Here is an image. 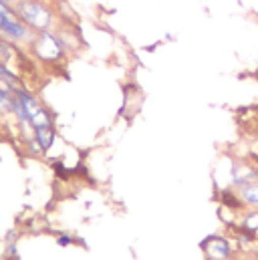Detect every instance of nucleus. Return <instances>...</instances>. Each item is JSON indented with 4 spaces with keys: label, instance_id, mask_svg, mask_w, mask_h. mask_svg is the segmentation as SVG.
<instances>
[{
    "label": "nucleus",
    "instance_id": "f257e3e1",
    "mask_svg": "<svg viewBox=\"0 0 258 260\" xmlns=\"http://www.w3.org/2000/svg\"><path fill=\"white\" fill-rule=\"evenodd\" d=\"M12 12L35 32L53 30L57 14L53 6L45 0H12Z\"/></svg>",
    "mask_w": 258,
    "mask_h": 260
},
{
    "label": "nucleus",
    "instance_id": "f03ea898",
    "mask_svg": "<svg viewBox=\"0 0 258 260\" xmlns=\"http://www.w3.org/2000/svg\"><path fill=\"white\" fill-rule=\"evenodd\" d=\"M30 49L35 57L45 63H57L67 55V43H64L63 35L57 32L55 28L35 32V39L30 41Z\"/></svg>",
    "mask_w": 258,
    "mask_h": 260
},
{
    "label": "nucleus",
    "instance_id": "7ed1b4c3",
    "mask_svg": "<svg viewBox=\"0 0 258 260\" xmlns=\"http://www.w3.org/2000/svg\"><path fill=\"white\" fill-rule=\"evenodd\" d=\"M0 37L14 45H30L35 39V30H30L16 14H8L0 20Z\"/></svg>",
    "mask_w": 258,
    "mask_h": 260
},
{
    "label": "nucleus",
    "instance_id": "20e7f679",
    "mask_svg": "<svg viewBox=\"0 0 258 260\" xmlns=\"http://www.w3.org/2000/svg\"><path fill=\"white\" fill-rule=\"evenodd\" d=\"M202 250L206 260H230L232 256H236V248L234 244L226 238V236H208L202 242Z\"/></svg>",
    "mask_w": 258,
    "mask_h": 260
},
{
    "label": "nucleus",
    "instance_id": "39448f33",
    "mask_svg": "<svg viewBox=\"0 0 258 260\" xmlns=\"http://www.w3.org/2000/svg\"><path fill=\"white\" fill-rule=\"evenodd\" d=\"M236 196H238L242 208L258 210V180H250V182L236 186Z\"/></svg>",
    "mask_w": 258,
    "mask_h": 260
},
{
    "label": "nucleus",
    "instance_id": "423d86ee",
    "mask_svg": "<svg viewBox=\"0 0 258 260\" xmlns=\"http://www.w3.org/2000/svg\"><path fill=\"white\" fill-rule=\"evenodd\" d=\"M33 139L43 147V151H49L55 145L57 139V129L55 125H45V127H37L33 131Z\"/></svg>",
    "mask_w": 258,
    "mask_h": 260
},
{
    "label": "nucleus",
    "instance_id": "0eeeda50",
    "mask_svg": "<svg viewBox=\"0 0 258 260\" xmlns=\"http://www.w3.org/2000/svg\"><path fill=\"white\" fill-rule=\"evenodd\" d=\"M0 85H4V87H8V89H12V87H22V77L16 73V71H12L8 63H4L2 59H0Z\"/></svg>",
    "mask_w": 258,
    "mask_h": 260
},
{
    "label": "nucleus",
    "instance_id": "6e6552de",
    "mask_svg": "<svg viewBox=\"0 0 258 260\" xmlns=\"http://www.w3.org/2000/svg\"><path fill=\"white\" fill-rule=\"evenodd\" d=\"M10 101H12V91L0 85V117L10 115Z\"/></svg>",
    "mask_w": 258,
    "mask_h": 260
},
{
    "label": "nucleus",
    "instance_id": "1a4fd4ad",
    "mask_svg": "<svg viewBox=\"0 0 258 260\" xmlns=\"http://www.w3.org/2000/svg\"><path fill=\"white\" fill-rule=\"evenodd\" d=\"M242 228L246 232H258V210H250L242 216Z\"/></svg>",
    "mask_w": 258,
    "mask_h": 260
},
{
    "label": "nucleus",
    "instance_id": "9d476101",
    "mask_svg": "<svg viewBox=\"0 0 258 260\" xmlns=\"http://www.w3.org/2000/svg\"><path fill=\"white\" fill-rule=\"evenodd\" d=\"M75 242H77V240H75L71 234H67V232L57 236V244H59L61 248H67V246H71V244H75Z\"/></svg>",
    "mask_w": 258,
    "mask_h": 260
},
{
    "label": "nucleus",
    "instance_id": "9b49d317",
    "mask_svg": "<svg viewBox=\"0 0 258 260\" xmlns=\"http://www.w3.org/2000/svg\"><path fill=\"white\" fill-rule=\"evenodd\" d=\"M8 14H14V12H12V6H8V4H0V20H2L4 16H8Z\"/></svg>",
    "mask_w": 258,
    "mask_h": 260
},
{
    "label": "nucleus",
    "instance_id": "f8f14e48",
    "mask_svg": "<svg viewBox=\"0 0 258 260\" xmlns=\"http://www.w3.org/2000/svg\"><path fill=\"white\" fill-rule=\"evenodd\" d=\"M0 4H8V6H10V4H12V0H0Z\"/></svg>",
    "mask_w": 258,
    "mask_h": 260
},
{
    "label": "nucleus",
    "instance_id": "ddd939ff",
    "mask_svg": "<svg viewBox=\"0 0 258 260\" xmlns=\"http://www.w3.org/2000/svg\"><path fill=\"white\" fill-rule=\"evenodd\" d=\"M230 260H242V258H240V256H232Z\"/></svg>",
    "mask_w": 258,
    "mask_h": 260
}]
</instances>
